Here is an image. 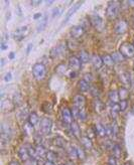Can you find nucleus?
I'll use <instances>...</instances> for the list:
<instances>
[{
  "instance_id": "obj_1",
  "label": "nucleus",
  "mask_w": 134,
  "mask_h": 165,
  "mask_svg": "<svg viewBox=\"0 0 134 165\" xmlns=\"http://www.w3.org/2000/svg\"><path fill=\"white\" fill-rule=\"evenodd\" d=\"M120 12V2L110 1L106 9V16L109 20H114Z\"/></svg>"
},
{
  "instance_id": "obj_2",
  "label": "nucleus",
  "mask_w": 134,
  "mask_h": 165,
  "mask_svg": "<svg viewBox=\"0 0 134 165\" xmlns=\"http://www.w3.org/2000/svg\"><path fill=\"white\" fill-rule=\"evenodd\" d=\"M119 52L125 59H132L134 58V46L129 43H122L120 46V49H119Z\"/></svg>"
},
{
  "instance_id": "obj_3",
  "label": "nucleus",
  "mask_w": 134,
  "mask_h": 165,
  "mask_svg": "<svg viewBox=\"0 0 134 165\" xmlns=\"http://www.w3.org/2000/svg\"><path fill=\"white\" fill-rule=\"evenodd\" d=\"M67 44L65 43H59L58 46H53L49 52V56L52 59H56L61 56H64L67 52Z\"/></svg>"
},
{
  "instance_id": "obj_4",
  "label": "nucleus",
  "mask_w": 134,
  "mask_h": 165,
  "mask_svg": "<svg viewBox=\"0 0 134 165\" xmlns=\"http://www.w3.org/2000/svg\"><path fill=\"white\" fill-rule=\"evenodd\" d=\"M46 73V67H44L43 64H35L34 67H32V74H34V77L38 81L44 79Z\"/></svg>"
},
{
  "instance_id": "obj_5",
  "label": "nucleus",
  "mask_w": 134,
  "mask_h": 165,
  "mask_svg": "<svg viewBox=\"0 0 134 165\" xmlns=\"http://www.w3.org/2000/svg\"><path fill=\"white\" fill-rule=\"evenodd\" d=\"M90 23L93 25V27L98 31H102L105 28V24H104V20L101 18L97 14H93L90 15Z\"/></svg>"
},
{
  "instance_id": "obj_6",
  "label": "nucleus",
  "mask_w": 134,
  "mask_h": 165,
  "mask_svg": "<svg viewBox=\"0 0 134 165\" xmlns=\"http://www.w3.org/2000/svg\"><path fill=\"white\" fill-rule=\"evenodd\" d=\"M52 127H53V122L49 118H43L40 120V130L41 134L49 135L50 131H52Z\"/></svg>"
},
{
  "instance_id": "obj_7",
  "label": "nucleus",
  "mask_w": 134,
  "mask_h": 165,
  "mask_svg": "<svg viewBox=\"0 0 134 165\" xmlns=\"http://www.w3.org/2000/svg\"><path fill=\"white\" fill-rule=\"evenodd\" d=\"M10 136H11V128L8 124H3L1 125V139H2V143H8L10 140Z\"/></svg>"
},
{
  "instance_id": "obj_8",
  "label": "nucleus",
  "mask_w": 134,
  "mask_h": 165,
  "mask_svg": "<svg viewBox=\"0 0 134 165\" xmlns=\"http://www.w3.org/2000/svg\"><path fill=\"white\" fill-rule=\"evenodd\" d=\"M86 32V29L83 27L82 25H76L74 26V27L71 28L70 30V33H71V36L73 38H75V40H79V38H81L83 35L85 34Z\"/></svg>"
},
{
  "instance_id": "obj_9",
  "label": "nucleus",
  "mask_w": 134,
  "mask_h": 165,
  "mask_svg": "<svg viewBox=\"0 0 134 165\" xmlns=\"http://www.w3.org/2000/svg\"><path fill=\"white\" fill-rule=\"evenodd\" d=\"M127 29H128V23L127 21H125L124 19L118 20V21L115 23L114 30L117 34H124L125 32L127 31Z\"/></svg>"
},
{
  "instance_id": "obj_10",
  "label": "nucleus",
  "mask_w": 134,
  "mask_h": 165,
  "mask_svg": "<svg viewBox=\"0 0 134 165\" xmlns=\"http://www.w3.org/2000/svg\"><path fill=\"white\" fill-rule=\"evenodd\" d=\"M81 65H82V62L80 61L79 58L73 56L69 59V67L71 68V71H79L80 68H81Z\"/></svg>"
},
{
  "instance_id": "obj_11",
  "label": "nucleus",
  "mask_w": 134,
  "mask_h": 165,
  "mask_svg": "<svg viewBox=\"0 0 134 165\" xmlns=\"http://www.w3.org/2000/svg\"><path fill=\"white\" fill-rule=\"evenodd\" d=\"M62 120H64V122L65 124H69L71 125L73 123V119L74 117L72 115V112L68 109V108H62Z\"/></svg>"
},
{
  "instance_id": "obj_12",
  "label": "nucleus",
  "mask_w": 134,
  "mask_h": 165,
  "mask_svg": "<svg viewBox=\"0 0 134 165\" xmlns=\"http://www.w3.org/2000/svg\"><path fill=\"white\" fill-rule=\"evenodd\" d=\"M18 156L20 158V160L23 162H26L30 159V155H29V150L26 148V147L22 146L18 149Z\"/></svg>"
},
{
  "instance_id": "obj_13",
  "label": "nucleus",
  "mask_w": 134,
  "mask_h": 165,
  "mask_svg": "<svg viewBox=\"0 0 134 165\" xmlns=\"http://www.w3.org/2000/svg\"><path fill=\"white\" fill-rule=\"evenodd\" d=\"M86 104V99L84 96L82 95H77L74 97V106L79 108L80 110L84 109Z\"/></svg>"
},
{
  "instance_id": "obj_14",
  "label": "nucleus",
  "mask_w": 134,
  "mask_h": 165,
  "mask_svg": "<svg viewBox=\"0 0 134 165\" xmlns=\"http://www.w3.org/2000/svg\"><path fill=\"white\" fill-rule=\"evenodd\" d=\"M91 62H92V65L93 67L96 68V70H100L103 65V61H102V58L100 56H97V55H93L91 58Z\"/></svg>"
},
{
  "instance_id": "obj_15",
  "label": "nucleus",
  "mask_w": 134,
  "mask_h": 165,
  "mask_svg": "<svg viewBox=\"0 0 134 165\" xmlns=\"http://www.w3.org/2000/svg\"><path fill=\"white\" fill-rule=\"evenodd\" d=\"M70 126H71V131H72L74 136H75L76 138L81 139V129H80L78 123H77L76 121H73V123Z\"/></svg>"
},
{
  "instance_id": "obj_16",
  "label": "nucleus",
  "mask_w": 134,
  "mask_h": 165,
  "mask_svg": "<svg viewBox=\"0 0 134 165\" xmlns=\"http://www.w3.org/2000/svg\"><path fill=\"white\" fill-rule=\"evenodd\" d=\"M81 4H82V2H79V3H77L75 6L74 7H72L71 8V9L69 10V12L67 13V16H65V20L64 21H62V25H64V24H65V23H67L68 21H69V19L71 18V16L73 15L74 13H75V11H77L78 10V8L81 6Z\"/></svg>"
},
{
  "instance_id": "obj_17",
  "label": "nucleus",
  "mask_w": 134,
  "mask_h": 165,
  "mask_svg": "<svg viewBox=\"0 0 134 165\" xmlns=\"http://www.w3.org/2000/svg\"><path fill=\"white\" fill-rule=\"evenodd\" d=\"M120 81L121 83L125 86H130L131 85V77L130 74L127 73V71H124L120 75Z\"/></svg>"
},
{
  "instance_id": "obj_18",
  "label": "nucleus",
  "mask_w": 134,
  "mask_h": 165,
  "mask_svg": "<svg viewBox=\"0 0 134 165\" xmlns=\"http://www.w3.org/2000/svg\"><path fill=\"white\" fill-rule=\"evenodd\" d=\"M95 133L98 134L101 137H105L106 136V130H105V126H103L100 123L95 124Z\"/></svg>"
},
{
  "instance_id": "obj_19",
  "label": "nucleus",
  "mask_w": 134,
  "mask_h": 165,
  "mask_svg": "<svg viewBox=\"0 0 134 165\" xmlns=\"http://www.w3.org/2000/svg\"><path fill=\"white\" fill-rule=\"evenodd\" d=\"M109 100L111 101L112 104H118L119 100H120L118 92L115 91V90H112V91H110L109 92Z\"/></svg>"
},
{
  "instance_id": "obj_20",
  "label": "nucleus",
  "mask_w": 134,
  "mask_h": 165,
  "mask_svg": "<svg viewBox=\"0 0 134 165\" xmlns=\"http://www.w3.org/2000/svg\"><path fill=\"white\" fill-rule=\"evenodd\" d=\"M40 122V118H38V115L35 112H32L28 115V123L31 126H35L38 124Z\"/></svg>"
},
{
  "instance_id": "obj_21",
  "label": "nucleus",
  "mask_w": 134,
  "mask_h": 165,
  "mask_svg": "<svg viewBox=\"0 0 134 165\" xmlns=\"http://www.w3.org/2000/svg\"><path fill=\"white\" fill-rule=\"evenodd\" d=\"M78 87H79V90L81 92H88L89 90H91V86L90 84L88 82H86L85 80H81L79 81L78 83Z\"/></svg>"
},
{
  "instance_id": "obj_22",
  "label": "nucleus",
  "mask_w": 134,
  "mask_h": 165,
  "mask_svg": "<svg viewBox=\"0 0 134 165\" xmlns=\"http://www.w3.org/2000/svg\"><path fill=\"white\" fill-rule=\"evenodd\" d=\"M94 109L97 113H102L104 109H105V105L97 98V99H95V101H94Z\"/></svg>"
},
{
  "instance_id": "obj_23",
  "label": "nucleus",
  "mask_w": 134,
  "mask_h": 165,
  "mask_svg": "<svg viewBox=\"0 0 134 165\" xmlns=\"http://www.w3.org/2000/svg\"><path fill=\"white\" fill-rule=\"evenodd\" d=\"M40 21L38 22L37 24V31H43L44 28H46V26L47 24V21H49V17H47V14H46V15H43V18L40 19Z\"/></svg>"
},
{
  "instance_id": "obj_24",
  "label": "nucleus",
  "mask_w": 134,
  "mask_h": 165,
  "mask_svg": "<svg viewBox=\"0 0 134 165\" xmlns=\"http://www.w3.org/2000/svg\"><path fill=\"white\" fill-rule=\"evenodd\" d=\"M81 143H82V145L85 147L86 149H88V150H90L93 148V143H92V141L91 139L89 137H81Z\"/></svg>"
},
{
  "instance_id": "obj_25",
  "label": "nucleus",
  "mask_w": 134,
  "mask_h": 165,
  "mask_svg": "<svg viewBox=\"0 0 134 165\" xmlns=\"http://www.w3.org/2000/svg\"><path fill=\"white\" fill-rule=\"evenodd\" d=\"M34 148H35V152H37V157H46L47 151L41 144H37Z\"/></svg>"
},
{
  "instance_id": "obj_26",
  "label": "nucleus",
  "mask_w": 134,
  "mask_h": 165,
  "mask_svg": "<svg viewBox=\"0 0 134 165\" xmlns=\"http://www.w3.org/2000/svg\"><path fill=\"white\" fill-rule=\"evenodd\" d=\"M67 153H68V155H69V157H70L71 159H73V160H75V159L78 158V153H77V148H75V147L72 146V145H70L69 147H68Z\"/></svg>"
},
{
  "instance_id": "obj_27",
  "label": "nucleus",
  "mask_w": 134,
  "mask_h": 165,
  "mask_svg": "<svg viewBox=\"0 0 134 165\" xmlns=\"http://www.w3.org/2000/svg\"><path fill=\"white\" fill-rule=\"evenodd\" d=\"M14 107V103L10 100H2L1 101V108L3 111H9Z\"/></svg>"
},
{
  "instance_id": "obj_28",
  "label": "nucleus",
  "mask_w": 134,
  "mask_h": 165,
  "mask_svg": "<svg viewBox=\"0 0 134 165\" xmlns=\"http://www.w3.org/2000/svg\"><path fill=\"white\" fill-rule=\"evenodd\" d=\"M118 94H119V98H120V101H124L127 100V98L129 97V93H128V90L124 87H122L118 90Z\"/></svg>"
},
{
  "instance_id": "obj_29",
  "label": "nucleus",
  "mask_w": 134,
  "mask_h": 165,
  "mask_svg": "<svg viewBox=\"0 0 134 165\" xmlns=\"http://www.w3.org/2000/svg\"><path fill=\"white\" fill-rule=\"evenodd\" d=\"M101 58H102L103 64H105L107 67H112V65L115 64L112 59V56H110V55H103Z\"/></svg>"
},
{
  "instance_id": "obj_30",
  "label": "nucleus",
  "mask_w": 134,
  "mask_h": 165,
  "mask_svg": "<svg viewBox=\"0 0 134 165\" xmlns=\"http://www.w3.org/2000/svg\"><path fill=\"white\" fill-rule=\"evenodd\" d=\"M27 31V26H23V27H20L18 28L17 30L14 32V37H15V40H20V38H22L24 36V33Z\"/></svg>"
},
{
  "instance_id": "obj_31",
  "label": "nucleus",
  "mask_w": 134,
  "mask_h": 165,
  "mask_svg": "<svg viewBox=\"0 0 134 165\" xmlns=\"http://www.w3.org/2000/svg\"><path fill=\"white\" fill-rule=\"evenodd\" d=\"M118 112H120V107H119V104H112L111 107H110V115H111L112 118H116Z\"/></svg>"
},
{
  "instance_id": "obj_32",
  "label": "nucleus",
  "mask_w": 134,
  "mask_h": 165,
  "mask_svg": "<svg viewBox=\"0 0 134 165\" xmlns=\"http://www.w3.org/2000/svg\"><path fill=\"white\" fill-rule=\"evenodd\" d=\"M46 159H47V161L53 162V163H55V162L59 159L58 154H56V152H53V151H47V152H46Z\"/></svg>"
},
{
  "instance_id": "obj_33",
  "label": "nucleus",
  "mask_w": 134,
  "mask_h": 165,
  "mask_svg": "<svg viewBox=\"0 0 134 165\" xmlns=\"http://www.w3.org/2000/svg\"><path fill=\"white\" fill-rule=\"evenodd\" d=\"M67 65H65V64H59L56 65V74H59V76H64V75L67 73Z\"/></svg>"
},
{
  "instance_id": "obj_34",
  "label": "nucleus",
  "mask_w": 134,
  "mask_h": 165,
  "mask_svg": "<svg viewBox=\"0 0 134 165\" xmlns=\"http://www.w3.org/2000/svg\"><path fill=\"white\" fill-rule=\"evenodd\" d=\"M53 143H55L56 146L62 148V147H65V140L61 136H56L53 138Z\"/></svg>"
},
{
  "instance_id": "obj_35",
  "label": "nucleus",
  "mask_w": 134,
  "mask_h": 165,
  "mask_svg": "<svg viewBox=\"0 0 134 165\" xmlns=\"http://www.w3.org/2000/svg\"><path fill=\"white\" fill-rule=\"evenodd\" d=\"M79 59H80V61L82 62V64H86V62H88L89 59H90V56H89V53L87 52L82 50V52H80Z\"/></svg>"
},
{
  "instance_id": "obj_36",
  "label": "nucleus",
  "mask_w": 134,
  "mask_h": 165,
  "mask_svg": "<svg viewBox=\"0 0 134 165\" xmlns=\"http://www.w3.org/2000/svg\"><path fill=\"white\" fill-rule=\"evenodd\" d=\"M112 152H113V156L115 158H120L121 157V154H122V150H121V147L118 145V144H115L114 147L112 149Z\"/></svg>"
},
{
  "instance_id": "obj_37",
  "label": "nucleus",
  "mask_w": 134,
  "mask_h": 165,
  "mask_svg": "<svg viewBox=\"0 0 134 165\" xmlns=\"http://www.w3.org/2000/svg\"><path fill=\"white\" fill-rule=\"evenodd\" d=\"M112 59H113V61H114V62H124V59H125L124 56H122L119 52H113Z\"/></svg>"
},
{
  "instance_id": "obj_38",
  "label": "nucleus",
  "mask_w": 134,
  "mask_h": 165,
  "mask_svg": "<svg viewBox=\"0 0 134 165\" xmlns=\"http://www.w3.org/2000/svg\"><path fill=\"white\" fill-rule=\"evenodd\" d=\"M13 103H14V105H16V106H19V105L22 104V97L19 93H15V94H14Z\"/></svg>"
},
{
  "instance_id": "obj_39",
  "label": "nucleus",
  "mask_w": 134,
  "mask_h": 165,
  "mask_svg": "<svg viewBox=\"0 0 134 165\" xmlns=\"http://www.w3.org/2000/svg\"><path fill=\"white\" fill-rule=\"evenodd\" d=\"M77 153H78V158L81 159V160H84V159L86 158L85 150L81 148V147H77Z\"/></svg>"
},
{
  "instance_id": "obj_40",
  "label": "nucleus",
  "mask_w": 134,
  "mask_h": 165,
  "mask_svg": "<svg viewBox=\"0 0 134 165\" xmlns=\"http://www.w3.org/2000/svg\"><path fill=\"white\" fill-rule=\"evenodd\" d=\"M112 126V130H113V137H117V135H118V132H119V128H118V124H117V122L115 121H113V123L111 124Z\"/></svg>"
},
{
  "instance_id": "obj_41",
  "label": "nucleus",
  "mask_w": 134,
  "mask_h": 165,
  "mask_svg": "<svg viewBox=\"0 0 134 165\" xmlns=\"http://www.w3.org/2000/svg\"><path fill=\"white\" fill-rule=\"evenodd\" d=\"M80 112H81V110L79 109V108H77L74 106L73 107V110H72V115L74 117V119H79L80 118Z\"/></svg>"
},
{
  "instance_id": "obj_42",
  "label": "nucleus",
  "mask_w": 134,
  "mask_h": 165,
  "mask_svg": "<svg viewBox=\"0 0 134 165\" xmlns=\"http://www.w3.org/2000/svg\"><path fill=\"white\" fill-rule=\"evenodd\" d=\"M127 106H128V103L126 100L124 101H120L119 102V107H120V112H124L125 110L127 109Z\"/></svg>"
},
{
  "instance_id": "obj_43",
  "label": "nucleus",
  "mask_w": 134,
  "mask_h": 165,
  "mask_svg": "<svg viewBox=\"0 0 134 165\" xmlns=\"http://www.w3.org/2000/svg\"><path fill=\"white\" fill-rule=\"evenodd\" d=\"M62 9L61 7H56V8H55V9L53 10V17L55 18V17H56V16H59L62 14Z\"/></svg>"
},
{
  "instance_id": "obj_44",
  "label": "nucleus",
  "mask_w": 134,
  "mask_h": 165,
  "mask_svg": "<svg viewBox=\"0 0 134 165\" xmlns=\"http://www.w3.org/2000/svg\"><path fill=\"white\" fill-rule=\"evenodd\" d=\"M105 130H106V136L108 137H113V130H112V126H105Z\"/></svg>"
},
{
  "instance_id": "obj_45",
  "label": "nucleus",
  "mask_w": 134,
  "mask_h": 165,
  "mask_svg": "<svg viewBox=\"0 0 134 165\" xmlns=\"http://www.w3.org/2000/svg\"><path fill=\"white\" fill-rule=\"evenodd\" d=\"M117 158H115L114 156H110L109 159H108V165H117Z\"/></svg>"
},
{
  "instance_id": "obj_46",
  "label": "nucleus",
  "mask_w": 134,
  "mask_h": 165,
  "mask_svg": "<svg viewBox=\"0 0 134 165\" xmlns=\"http://www.w3.org/2000/svg\"><path fill=\"white\" fill-rule=\"evenodd\" d=\"M91 93H92V95L94 96V97H99L100 96V92H99V90H96V88H91Z\"/></svg>"
},
{
  "instance_id": "obj_47",
  "label": "nucleus",
  "mask_w": 134,
  "mask_h": 165,
  "mask_svg": "<svg viewBox=\"0 0 134 165\" xmlns=\"http://www.w3.org/2000/svg\"><path fill=\"white\" fill-rule=\"evenodd\" d=\"M83 80H85L86 82H88L89 84H90V82H92V80H93V77H92L91 74H86Z\"/></svg>"
},
{
  "instance_id": "obj_48",
  "label": "nucleus",
  "mask_w": 134,
  "mask_h": 165,
  "mask_svg": "<svg viewBox=\"0 0 134 165\" xmlns=\"http://www.w3.org/2000/svg\"><path fill=\"white\" fill-rule=\"evenodd\" d=\"M11 77H12V75H11L10 73H8V74H6V76H5V81H6V82H8V81H10L11 80Z\"/></svg>"
},
{
  "instance_id": "obj_49",
  "label": "nucleus",
  "mask_w": 134,
  "mask_h": 165,
  "mask_svg": "<svg viewBox=\"0 0 134 165\" xmlns=\"http://www.w3.org/2000/svg\"><path fill=\"white\" fill-rule=\"evenodd\" d=\"M76 75H77V74H76V71H71V73L69 74V77H70V78H75V77H76Z\"/></svg>"
},
{
  "instance_id": "obj_50",
  "label": "nucleus",
  "mask_w": 134,
  "mask_h": 165,
  "mask_svg": "<svg viewBox=\"0 0 134 165\" xmlns=\"http://www.w3.org/2000/svg\"><path fill=\"white\" fill-rule=\"evenodd\" d=\"M9 165H20V164H19V162H18V161L12 160V161H10V162H9Z\"/></svg>"
},
{
  "instance_id": "obj_51",
  "label": "nucleus",
  "mask_w": 134,
  "mask_h": 165,
  "mask_svg": "<svg viewBox=\"0 0 134 165\" xmlns=\"http://www.w3.org/2000/svg\"><path fill=\"white\" fill-rule=\"evenodd\" d=\"M127 3H128V5H129V6L134 7V1H133V0H129V1H128Z\"/></svg>"
},
{
  "instance_id": "obj_52",
  "label": "nucleus",
  "mask_w": 134,
  "mask_h": 165,
  "mask_svg": "<svg viewBox=\"0 0 134 165\" xmlns=\"http://www.w3.org/2000/svg\"><path fill=\"white\" fill-rule=\"evenodd\" d=\"M43 165H56L55 163H53V162H50V161H46V162H44V164Z\"/></svg>"
},
{
  "instance_id": "obj_53",
  "label": "nucleus",
  "mask_w": 134,
  "mask_h": 165,
  "mask_svg": "<svg viewBox=\"0 0 134 165\" xmlns=\"http://www.w3.org/2000/svg\"><path fill=\"white\" fill-rule=\"evenodd\" d=\"M31 47H32V44H29L28 47H27V49H26V52L29 53V52H30V49H31Z\"/></svg>"
},
{
  "instance_id": "obj_54",
  "label": "nucleus",
  "mask_w": 134,
  "mask_h": 165,
  "mask_svg": "<svg viewBox=\"0 0 134 165\" xmlns=\"http://www.w3.org/2000/svg\"><path fill=\"white\" fill-rule=\"evenodd\" d=\"M38 3H41V1H31V4L34 5H37Z\"/></svg>"
},
{
  "instance_id": "obj_55",
  "label": "nucleus",
  "mask_w": 134,
  "mask_h": 165,
  "mask_svg": "<svg viewBox=\"0 0 134 165\" xmlns=\"http://www.w3.org/2000/svg\"><path fill=\"white\" fill-rule=\"evenodd\" d=\"M34 17V19H37V18H40V17H41V14H35Z\"/></svg>"
},
{
  "instance_id": "obj_56",
  "label": "nucleus",
  "mask_w": 134,
  "mask_h": 165,
  "mask_svg": "<svg viewBox=\"0 0 134 165\" xmlns=\"http://www.w3.org/2000/svg\"><path fill=\"white\" fill-rule=\"evenodd\" d=\"M13 56H14V55H13V53H10V59H12Z\"/></svg>"
},
{
  "instance_id": "obj_57",
  "label": "nucleus",
  "mask_w": 134,
  "mask_h": 165,
  "mask_svg": "<svg viewBox=\"0 0 134 165\" xmlns=\"http://www.w3.org/2000/svg\"><path fill=\"white\" fill-rule=\"evenodd\" d=\"M125 165H131V164L129 163V162H127V163H126V164H125Z\"/></svg>"
},
{
  "instance_id": "obj_58",
  "label": "nucleus",
  "mask_w": 134,
  "mask_h": 165,
  "mask_svg": "<svg viewBox=\"0 0 134 165\" xmlns=\"http://www.w3.org/2000/svg\"><path fill=\"white\" fill-rule=\"evenodd\" d=\"M59 165H65V164H59Z\"/></svg>"
},
{
  "instance_id": "obj_59",
  "label": "nucleus",
  "mask_w": 134,
  "mask_h": 165,
  "mask_svg": "<svg viewBox=\"0 0 134 165\" xmlns=\"http://www.w3.org/2000/svg\"><path fill=\"white\" fill-rule=\"evenodd\" d=\"M132 44H133V46H134V41H133V43H132Z\"/></svg>"
},
{
  "instance_id": "obj_60",
  "label": "nucleus",
  "mask_w": 134,
  "mask_h": 165,
  "mask_svg": "<svg viewBox=\"0 0 134 165\" xmlns=\"http://www.w3.org/2000/svg\"><path fill=\"white\" fill-rule=\"evenodd\" d=\"M133 22H134V18H133Z\"/></svg>"
}]
</instances>
